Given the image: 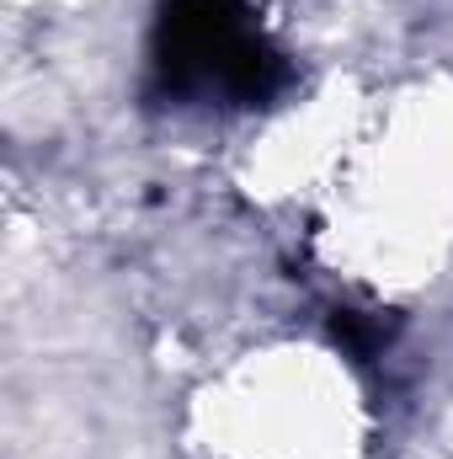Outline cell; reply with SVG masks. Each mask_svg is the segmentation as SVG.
Masks as SVG:
<instances>
[{
  "label": "cell",
  "mask_w": 453,
  "mask_h": 459,
  "mask_svg": "<svg viewBox=\"0 0 453 459\" xmlns=\"http://www.w3.org/2000/svg\"><path fill=\"white\" fill-rule=\"evenodd\" d=\"M155 70L171 91H219L245 108L283 86V59L245 22L240 0H166L155 27Z\"/></svg>",
  "instance_id": "obj_1"
},
{
  "label": "cell",
  "mask_w": 453,
  "mask_h": 459,
  "mask_svg": "<svg viewBox=\"0 0 453 459\" xmlns=\"http://www.w3.org/2000/svg\"><path fill=\"white\" fill-rule=\"evenodd\" d=\"M331 332H337V342L352 352V358H373L384 337H389V326H379L373 316H363V310H337V321H331Z\"/></svg>",
  "instance_id": "obj_2"
}]
</instances>
